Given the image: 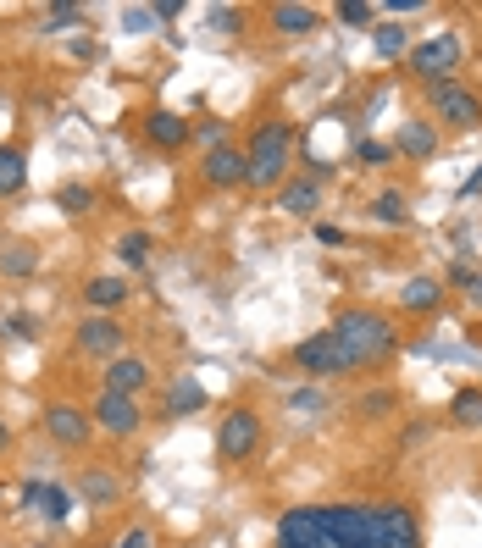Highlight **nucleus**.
<instances>
[{"instance_id":"6","label":"nucleus","mask_w":482,"mask_h":548,"mask_svg":"<svg viewBox=\"0 0 482 548\" xmlns=\"http://www.w3.org/2000/svg\"><path fill=\"white\" fill-rule=\"evenodd\" d=\"M410 67L422 72L427 84H449V72L460 67V39L438 34V39H427V45H416L410 50Z\"/></svg>"},{"instance_id":"38","label":"nucleus","mask_w":482,"mask_h":548,"mask_svg":"<svg viewBox=\"0 0 482 548\" xmlns=\"http://www.w3.org/2000/svg\"><path fill=\"white\" fill-rule=\"evenodd\" d=\"M117 548H150V532H128V537H122Z\"/></svg>"},{"instance_id":"37","label":"nucleus","mask_w":482,"mask_h":548,"mask_svg":"<svg viewBox=\"0 0 482 548\" xmlns=\"http://www.w3.org/2000/svg\"><path fill=\"white\" fill-rule=\"evenodd\" d=\"M316 239H322V244H344V233H338L333 222H322V227H316Z\"/></svg>"},{"instance_id":"26","label":"nucleus","mask_w":482,"mask_h":548,"mask_svg":"<svg viewBox=\"0 0 482 548\" xmlns=\"http://www.w3.org/2000/svg\"><path fill=\"white\" fill-rule=\"evenodd\" d=\"M56 205H61V211H89V205H95V189H84V183H61V189H56Z\"/></svg>"},{"instance_id":"35","label":"nucleus","mask_w":482,"mask_h":548,"mask_svg":"<svg viewBox=\"0 0 482 548\" xmlns=\"http://www.w3.org/2000/svg\"><path fill=\"white\" fill-rule=\"evenodd\" d=\"M361 410H366V416H388V410H394V394H372Z\"/></svg>"},{"instance_id":"33","label":"nucleus","mask_w":482,"mask_h":548,"mask_svg":"<svg viewBox=\"0 0 482 548\" xmlns=\"http://www.w3.org/2000/svg\"><path fill=\"white\" fill-rule=\"evenodd\" d=\"M150 23H156V6H133V12H128V28H133V34H145Z\"/></svg>"},{"instance_id":"9","label":"nucleus","mask_w":482,"mask_h":548,"mask_svg":"<svg viewBox=\"0 0 482 548\" xmlns=\"http://www.w3.org/2000/svg\"><path fill=\"white\" fill-rule=\"evenodd\" d=\"M45 432L61 443V449H84L89 432H95V421H89L78 405H50L45 410Z\"/></svg>"},{"instance_id":"28","label":"nucleus","mask_w":482,"mask_h":548,"mask_svg":"<svg viewBox=\"0 0 482 548\" xmlns=\"http://www.w3.org/2000/svg\"><path fill=\"white\" fill-rule=\"evenodd\" d=\"M405 50V23H383L377 28V56H399Z\"/></svg>"},{"instance_id":"3","label":"nucleus","mask_w":482,"mask_h":548,"mask_svg":"<svg viewBox=\"0 0 482 548\" xmlns=\"http://www.w3.org/2000/svg\"><path fill=\"white\" fill-rule=\"evenodd\" d=\"M289 150H294V128H289V122H261L255 139H250V150H244V161H250L244 183L272 189V183L283 178V167H289Z\"/></svg>"},{"instance_id":"24","label":"nucleus","mask_w":482,"mask_h":548,"mask_svg":"<svg viewBox=\"0 0 482 548\" xmlns=\"http://www.w3.org/2000/svg\"><path fill=\"white\" fill-rule=\"evenodd\" d=\"M117 493H122V488L106 477V471H84V499H89V504H117Z\"/></svg>"},{"instance_id":"16","label":"nucleus","mask_w":482,"mask_h":548,"mask_svg":"<svg viewBox=\"0 0 482 548\" xmlns=\"http://www.w3.org/2000/svg\"><path fill=\"white\" fill-rule=\"evenodd\" d=\"M28 183V155L23 144H0V194H17Z\"/></svg>"},{"instance_id":"4","label":"nucleus","mask_w":482,"mask_h":548,"mask_svg":"<svg viewBox=\"0 0 482 548\" xmlns=\"http://www.w3.org/2000/svg\"><path fill=\"white\" fill-rule=\"evenodd\" d=\"M261 449V416L255 410H228V416L217 421V454L222 460H250V454Z\"/></svg>"},{"instance_id":"21","label":"nucleus","mask_w":482,"mask_h":548,"mask_svg":"<svg viewBox=\"0 0 482 548\" xmlns=\"http://www.w3.org/2000/svg\"><path fill=\"white\" fill-rule=\"evenodd\" d=\"M438 299H444V288H438L433 277H416V283H405L399 305H405V310H438Z\"/></svg>"},{"instance_id":"20","label":"nucleus","mask_w":482,"mask_h":548,"mask_svg":"<svg viewBox=\"0 0 482 548\" xmlns=\"http://www.w3.org/2000/svg\"><path fill=\"white\" fill-rule=\"evenodd\" d=\"M0 272L6 277H34L39 272V250L34 244H6V250H0Z\"/></svg>"},{"instance_id":"32","label":"nucleus","mask_w":482,"mask_h":548,"mask_svg":"<svg viewBox=\"0 0 482 548\" xmlns=\"http://www.w3.org/2000/svg\"><path fill=\"white\" fill-rule=\"evenodd\" d=\"M289 405H294V410H322L327 399L316 394V388H294V394H289Z\"/></svg>"},{"instance_id":"18","label":"nucleus","mask_w":482,"mask_h":548,"mask_svg":"<svg viewBox=\"0 0 482 548\" xmlns=\"http://www.w3.org/2000/svg\"><path fill=\"white\" fill-rule=\"evenodd\" d=\"M316 23H322L316 6H272V28H278V34H311Z\"/></svg>"},{"instance_id":"19","label":"nucleus","mask_w":482,"mask_h":548,"mask_svg":"<svg viewBox=\"0 0 482 548\" xmlns=\"http://www.w3.org/2000/svg\"><path fill=\"white\" fill-rule=\"evenodd\" d=\"M316 200H322V189H316V183H305V178H294V183H283V211L289 216H311L316 211Z\"/></svg>"},{"instance_id":"27","label":"nucleus","mask_w":482,"mask_h":548,"mask_svg":"<svg viewBox=\"0 0 482 548\" xmlns=\"http://www.w3.org/2000/svg\"><path fill=\"white\" fill-rule=\"evenodd\" d=\"M372 216H377V222H405V194L383 189V194H377V205H372Z\"/></svg>"},{"instance_id":"25","label":"nucleus","mask_w":482,"mask_h":548,"mask_svg":"<svg viewBox=\"0 0 482 548\" xmlns=\"http://www.w3.org/2000/svg\"><path fill=\"white\" fill-rule=\"evenodd\" d=\"M117 255H122V266H145L150 261V233H122Z\"/></svg>"},{"instance_id":"12","label":"nucleus","mask_w":482,"mask_h":548,"mask_svg":"<svg viewBox=\"0 0 482 548\" xmlns=\"http://www.w3.org/2000/svg\"><path fill=\"white\" fill-rule=\"evenodd\" d=\"M244 172H250V161H244V150H233V144H217V150L205 155V183H217V189L244 183Z\"/></svg>"},{"instance_id":"31","label":"nucleus","mask_w":482,"mask_h":548,"mask_svg":"<svg viewBox=\"0 0 482 548\" xmlns=\"http://www.w3.org/2000/svg\"><path fill=\"white\" fill-rule=\"evenodd\" d=\"M78 17H84V6H50L45 28H67V23H78Z\"/></svg>"},{"instance_id":"23","label":"nucleus","mask_w":482,"mask_h":548,"mask_svg":"<svg viewBox=\"0 0 482 548\" xmlns=\"http://www.w3.org/2000/svg\"><path fill=\"white\" fill-rule=\"evenodd\" d=\"M39 510H45V521H67V515H73V493H67V488H50V482H45V488H39Z\"/></svg>"},{"instance_id":"22","label":"nucleus","mask_w":482,"mask_h":548,"mask_svg":"<svg viewBox=\"0 0 482 548\" xmlns=\"http://www.w3.org/2000/svg\"><path fill=\"white\" fill-rule=\"evenodd\" d=\"M449 421L455 427H482V388H460L455 405H449Z\"/></svg>"},{"instance_id":"10","label":"nucleus","mask_w":482,"mask_h":548,"mask_svg":"<svg viewBox=\"0 0 482 548\" xmlns=\"http://www.w3.org/2000/svg\"><path fill=\"white\" fill-rule=\"evenodd\" d=\"M150 388V366L139 355H117L106 366V394H128V399H139Z\"/></svg>"},{"instance_id":"30","label":"nucleus","mask_w":482,"mask_h":548,"mask_svg":"<svg viewBox=\"0 0 482 548\" xmlns=\"http://www.w3.org/2000/svg\"><path fill=\"white\" fill-rule=\"evenodd\" d=\"M338 17H344L350 28H366V23H372V6H366V0H344V6H338Z\"/></svg>"},{"instance_id":"39","label":"nucleus","mask_w":482,"mask_h":548,"mask_svg":"<svg viewBox=\"0 0 482 548\" xmlns=\"http://www.w3.org/2000/svg\"><path fill=\"white\" fill-rule=\"evenodd\" d=\"M12 449V427H6V421H0V454Z\"/></svg>"},{"instance_id":"8","label":"nucleus","mask_w":482,"mask_h":548,"mask_svg":"<svg viewBox=\"0 0 482 548\" xmlns=\"http://www.w3.org/2000/svg\"><path fill=\"white\" fill-rule=\"evenodd\" d=\"M433 111L449 122V128H471V122H482V100L471 95L466 84H433Z\"/></svg>"},{"instance_id":"13","label":"nucleus","mask_w":482,"mask_h":548,"mask_svg":"<svg viewBox=\"0 0 482 548\" xmlns=\"http://www.w3.org/2000/svg\"><path fill=\"white\" fill-rule=\"evenodd\" d=\"M145 139L156 144V150H178V144L189 139V122H183L178 111H145Z\"/></svg>"},{"instance_id":"5","label":"nucleus","mask_w":482,"mask_h":548,"mask_svg":"<svg viewBox=\"0 0 482 548\" xmlns=\"http://www.w3.org/2000/svg\"><path fill=\"white\" fill-rule=\"evenodd\" d=\"M294 366L311 371V377H338V371H355L350 355L338 349L333 333H316V338H305V344H294Z\"/></svg>"},{"instance_id":"17","label":"nucleus","mask_w":482,"mask_h":548,"mask_svg":"<svg viewBox=\"0 0 482 548\" xmlns=\"http://www.w3.org/2000/svg\"><path fill=\"white\" fill-rule=\"evenodd\" d=\"M194 410H205V388L194 377H178L167 388V416H194Z\"/></svg>"},{"instance_id":"14","label":"nucleus","mask_w":482,"mask_h":548,"mask_svg":"<svg viewBox=\"0 0 482 548\" xmlns=\"http://www.w3.org/2000/svg\"><path fill=\"white\" fill-rule=\"evenodd\" d=\"M438 150V133L427 128V122H405L394 139V155H410V161H427V155Z\"/></svg>"},{"instance_id":"29","label":"nucleus","mask_w":482,"mask_h":548,"mask_svg":"<svg viewBox=\"0 0 482 548\" xmlns=\"http://www.w3.org/2000/svg\"><path fill=\"white\" fill-rule=\"evenodd\" d=\"M449 283H460V288H466V294L482 305V272H471L466 261H455V266H449Z\"/></svg>"},{"instance_id":"2","label":"nucleus","mask_w":482,"mask_h":548,"mask_svg":"<svg viewBox=\"0 0 482 548\" xmlns=\"http://www.w3.org/2000/svg\"><path fill=\"white\" fill-rule=\"evenodd\" d=\"M333 338H338V349L350 355V366H377V360L394 355V327H388V316H377V310H344L333 322Z\"/></svg>"},{"instance_id":"1","label":"nucleus","mask_w":482,"mask_h":548,"mask_svg":"<svg viewBox=\"0 0 482 548\" xmlns=\"http://www.w3.org/2000/svg\"><path fill=\"white\" fill-rule=\"evenodd\" d=\"M278 548H422L410 504H294L278 515Z\"/></svg>"},{"instance_id":"11","label":"nucleus","mask_w":482,"mask_h":548,"mask_svg":"<svg viewBox=\"0 0 482 548\" xmlns=\"http://www.w3.org/2000/svg\"><path fill=\"white\" fill-rule=\"evenodd\" d=\"M78 349H84V355H117L122 327L111 322V316H84V322H78Z\"/></svg>"},{"instance_id":"7","label":"nucleus","mask_w":482,"mask_h":548,"mask_svg":"<svg viewBox=\"0 0 482 548\" xmlns=\"http://www.w3.org/2000/svg\"><path fill=\"white\" fill-rule=\"evenodd\" d=\"M95 421L111 432V438H133V432L145 427V410H139V399H128V394H100Z\"/></svg>"},{"instance_id":"15","label":"nucleus","mask_w":482,"mask_h":548,"mask_svg":"<svg viewBox=\"0 0 482 548\" xmlns=\"http://www.w3.org/2000/svg\"><path fill=\"white\" fill-rule=\"evenodd\" d=\"M128 294H133L128 277H95V283L84 288V299L100 310V316H106V310H117V305H128Z\"/></svg>"},{"instance_id":"36","label":"nucleus","mask_w":482,"mask_h":548,"mask_svg":"<svg viewBox=\"0 0 482 548\" xmlns=\"http://www.w3.org/2000/svg\"><path fill=\"white\" fill-rule=\"evenodd\" d=\"M211 23H217L222 34H233V28H239V12H233V6H222V12H211Z\"/></svg>"},{"instance_id":"34","label":"nucleus","mask_w":482,"mask_h":548,"mask_svg":"<svg viewBox=\"0 0 482 548\" xmlns=\"http://www.w3.org/2000/svg\"><path fill=\"white\" fill-rule=\"evenodd\" d=\"M388 155H394L388 144H361V161H366V167H383Z\"/></svg>"}]
</instances>
